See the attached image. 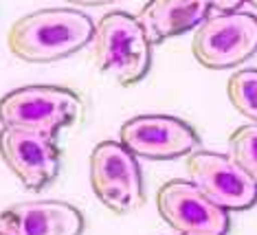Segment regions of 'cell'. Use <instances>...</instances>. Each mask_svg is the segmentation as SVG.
<instances>
[{
	"instance_id": "cell-2",
	"label": "cell",
	"mask_w": 257,
	"mask_h": 235,
	"mask_svg": "<svg viewBox=\"0 0 257 235\" xmlns=\"http://www.w3.org/2000/svg\"><path fill=\"white\" fill-rule=\"evenodd\" d=\"M92 57L95 66L116 84L132 86L141 81L152 66V42L139 18L125 11H112L95 25Z\"/></svg>"
},
{
	"instance_id": "cell-17",
	"label": "cell",
	"mask_w": 257,
	"mask_h": 235,
	"mask_svg": "<svg viewBox=\"0 0 257 235\" xmlns=\"http://www.w3.org/2000/svg\"><path fill=\"white\" fill-rule=\"evenodd\" d=\"M0 235H3V233H0Z\"/></svg>"
},
{
	"instance_id": "cell-15",
	"label": "cell",
	"mask_w": 257,
	"mask_h": 235,
	"mask_svg": "<svg viewBox=\"0 0 257 235\" xmlns=\"http://www.w3.org/2000/svg\"><path fill=\"white\" fill-rule=\"evenodd\" d=\"M73 5H81V7H103V5H112L116 0H66Z\"/></svg>"
},
{
	"instance_id": "cell-14",
	"label": "cell",
	"mask_w": 257,
	"mask_h": 235,
	"mask_svg": "<svg viewBox=\"0 0 257 235\" xmlns=\"http://www.w3.org/2000/svg\"><path fill=\"white\" fill-rule=\"evenodd\" d=\"M244 5V0H211V7L215 11H235Z\"/></svg>"
},
{
	"instance_id": "cell-4",
	"label": "cell",
	"mask_w": 257,
	"mask_h": 235,
	"mask_svg": "<svg viewBox=\"0 0 257 235\" xmlns=\"http://www.w3.org/2000/svg\"><path fill=\"white\" fill-rule=\"evenodd\" d=\"M191 53L204 68L239 66L257 53V16L246 11H218L194 31Z\"/></svg>"
},
{
	"instance_id": "cell-6",
	"label": "cell",
	"mask_w": 257,
	"mask_h": 235,
	"mask_svg": "<svg viewBox=\"0 0 257 235\" xmlns=\"http://www.w3.org/2000/svg\"><path fill=\"white\" fill-rule=\"evenodd\" d=\"M189 180L226 211H244L257 202V183L231 154L194 152L185 161Z\"/></svg>"
},
{
	"instance_id": "cell-7",
	"label": "cell",
	"mask_w": 257,
	"mask_h": 235,
	"mask_svg": "<svg viewBox=\"0 0 257 235\" xmlns=\"http://www.w3.org/2000/svg\"><path fill=\"white\" fill-rule=\"evenodd\" d=\"M119 143L139 158L172 161L194 154L200 148V137L189 123L178 116L139 114L121 126Z\"/></svg>"
},
{
	"instance_id": "cell-5",
	"label": "cell",
	"mask_w": 257,
	"mask_h": 235,
	"mask_svg": "<svg viewBox=\"0 0 257 235\" xmlns=\"http://www.w3.org/2000/svg\"><path fill=\"white\" fill-rule=\"evenodd\" d=\"M90 187L112 213H130L143 204V178L137 156L119 141H101L88 158Z\"/></svg>"
},
{
	"instance_id": "cell-9",
	"label": "cell",
	"mask_w": 257,
	"mask_h": 235,
	"mask_svg": "<svg viewBox=\"0 0 257 235\" xmlns=\"http://www.w3.org/2000/svg\"><path fill=\"white\" fill-rule=\"evenodd\" d=\"M0 156L20 183L33 191L53 183L60 172V148L55 137L40 132L3 126Z\"/></svg>"
},
{
	"instance_id": "cell-3",
	"label": "cell",
	"mask_w": 257,
	"mask_h": 235,
	"mask_svg": "<svg viewBox=\"0 0 257 235\" xmlns=\"http://www.w3.org/2000/svg\"><path fill=\"white\" fill-rule=\"evenodd\" d=\"M81 114L77 92L60 86H22L0 99V123L55 137Z\"/></svg>"
},
{
	"instance_id": "cell-12",
	"label": "cell",
	"mask_w": 257,
	"mask_h": 235,
	"mask_svg": "<svg viewBox=\"0 0 257 235\" xmlns=\"http://www.w3.org/2000/svg\"><path fill=\"white\" fill-rule=\"evenodd\" d=\"M226 95L233 108L257 123V68H239L226 81Z\"/></svg>"
},
{
	"instance_id": "cell-10",
	"label": "cell",
	"mask_w": 257,
	"mask_h": 235,
	"mask_svg": "<svg viewBox=\"0 0 257 235\" xmlns=\"http://www.w3.org/2000/svg\"><path fill=\"white\" fill-rule=\"evenodd\" d=\"M84 215L62 200L20 202L0 213L3 235H81Z\"/></svg>"
},
{
	"instance_id": "cell-8",
	"label": "cell",
	"mask_w": 257,
	"mask_h": 235,
	"mask_svg": "<svg viewBox=\"0 0 257 235\" xmlns=\"http://www.w3.org/2000/svg\"><path fill=\"white\" fill-rule=\"evenodd\" d=\"M156 209L178 235H226L229 211L209 200L191 180H167L156 191Z\"/></svg>"
},
{
	"instance_id": "cell-13",
	"label": "cell",
	"mask_w": 257,
	"mask_h": 235,
	"mask_svg": "<svg viewBox=\"0 0 257 235\" xmlns=\"http://www.w3.org/2000/svg\"><path fill=\"white\" fill-rule=\"evenodd\" d=\"M231 156L253 176L257 183V123L239 126L237 130L231 132L229 137Z\"/></svg>"
},
{
	"instance_id": "cell-11",
	"label": "cell",
	"mask_w": 257,
	"mask_h": 235,
	"mask_svg": "<svg viewBox=\"0 0 257 235\" xmlns=\"http://www.w3.org/2000/svg\"><path fill=\"white\" fill-rule=\"evenodd\" d=\"M211 9V0H148L139 14V22L154 46L167 38L198 29Z\"/></svg>"
},
{
	"instance_id": "cell-1",
	"label": "cell",
	"mask_w": 257,
	"mask_h": 235,
	"mask_svg": "<svg viewBox=\"0 0 257 235\" xmlns=\"http://www.w3.org/2000/svg\"><path fill=\"white\" fill-rule=\"evenodd\" d=\"M95 22L84 11L49 7L25 14L7 31V49L31 64L57 62L92 42Z\"/></svg>"
},
{
	"instance_id": "cell-16",
	"label": "cell",
	"mask_w": 257,
	"mask_h": 235,
	"mask_svg": "<svg viewBox=\"0 0 257 235\" xmlns=\"http://www.w3.org/2000/svg\"><path fill=\"white\" fill-rule=\"evenodd\" d=\"M244 3H248V5H253V7L257 9V0H244Z\"/></svg>"
}]
</instances>
